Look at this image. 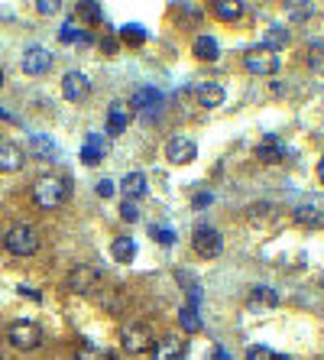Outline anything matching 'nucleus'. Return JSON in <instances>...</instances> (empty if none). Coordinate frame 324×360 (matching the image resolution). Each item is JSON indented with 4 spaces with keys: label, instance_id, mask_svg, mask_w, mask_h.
<instances>
[{
    "label": "nucleus",
    "instance_id": "obj_20",
    "mask_svg": "<svg viewBox=\"0 0 324 360\" xmlns=\"http://www.w3.org/2000/svg\"><path fill=\"white\" fill-rule=\"evenodd\" d=\"M282 156H286V150L279 146L276 136H266V140L256 146V159L266 162V166H276V162H282Z\"/></svg>",
    "mask_w": 324,
    "mask_h": 360
},
{
    "label": "nucleus",
    "instance_id": "obj_2",
    "mask_svg": "<svg viewBox=\"0 0 324 360\" xmlns=\"http://www.w3.org/2000/svg\"><path fill=\"white\" fill-rule=\"evenodd\" d=\"M3 246H7L13 256H33L39 250V234L33 224H13V228L3 234Z\"/></svg>",
    "mask_w": 324,
    "mask_h": 360
},
{
    "label": "nucleus",
    "instance_id": "obj_18",
    "mask_svg": "<svg viewBox=\"0 0 324 360\" xmlns=\"http://www.w3.org/2000/svg\"><path fill=\"white\" fill-rule=\"evenodd\" d=\"M121 191H123V198H130V201L143 198V195H146V175H143V172H127L121 182Z\"/></svg>",
    "mask_w": 324,
    "mask_h": 360
},
{
    "label": "nucleus",
    "instance_id": "obj_17",
    "mask_svg": "<svg viewBox=\"0 0 324 360\" xmlns=\"http://www.w3.org/2000/svg\"><path fill=\"white\" fill-rule=\"evenodd\" d=\"M192 52L198 62H217V56H221V46H217V39L214 36H198L192 42Z\"/></svg>",
    "mask_w": 324,
    "mask_h": 360
},
{
    "label": "nucleus",
    "instance_id": "obj_9",
    "mask_svg": "<svg viewBox=\"0 0 324 360\" xmlns=\"http://www.w3.org/2000/svg\"><path fill=\"white\" fill-rule=\"evenodd\" d=\"M62 95H65V101H72V104L88 101V95H91V81H88V75H82V72H68V75L62 78Z\"/></svg>",
    "mask_w": 324,
    "mask_h": 360
},
{
    "label": "nucleus",
    "instance_id": "obj_21",
    "mask_svg": "<svg viewBox=\"0 0 324 360\" xmlns=\"http://www.w3.org/2000/svg\"><path fill=\"white\" fill-rule=\"evenodd\" d=\"M111 256L117 260V263H133L137 260V240L133 237H114V244H111Z\"/></svg>",
    "mask_w": 324,
    "mask_h": 360
},
{
    "label": "nucleus",
    "instance_id": "obj_28",
    "mask_svg": "<svg viewBox=\"0 0 324 360\" xmlns=\"http://www.w3.org/2000/svg\"><path fill=\"white\" fill-rule=\"evenodd\" d=\"M121 39L127 46H143V42H146V29H139L137 23H127V26L121 29Z\"/></svg>",
    "mask_w": 324,
    "mask_h": 360
},
{
    "label": "nucleus",
    "instance_id": "obj_40",
    "mask_svg": "<svg viewBox=\"0 0 324 360\" xmlns=\"http://www.w3.org/2000/svg\"><path fill=\"white\" fill-rule=\"evenodd\" d=\"M318 179H321V185H324V156L318 159Z\"/></svg>",
    "mask_w": 324,
    "mask_h": 360
},
{
    "label": "nucleus",
    "instance_id": "obj_27",
    "mask_svg": "<svg viewBox=\"0 0 324 360\" xmlns=\"http://www.w3.org/2000/svg\"><path fill=\"white\" fill-rule=\"evenodd\" d=\"M75 19L94 26V23H101V7H98V3H78V7H75Z\"/></svg>",
    "mask_w": 324,
    "mask_h": 360
},
{
    "label": "nucleus",
    "instance_id": "obj_5",
    "mask_svg": "<svg viewBox=\"0 0 324 360\" xmlns=\"http://www.w3.org/2000/svg\"><path fill=\"white\" fill-rule=\"evenodd\" d=\"M243 68L250 75H276L279 72V56L266 46H253L243 52Z\"/></svg>",
    "mask_w": 324,
    "mask_h": 360
},
{
    "label": "nucleus",
    "instance_id": "obj_1",
    "mask_svg": "<svg viewBox=\"0 0 324 360\" xmlns=\"http://www.w3.org/2000/svg\"><path fill=\"white\" fill-rule=\"evenodd\" d=\"M68 198V179L65 175H39L33 182V201L43 211H56Z\"/></svg>",
    "mask_w": 324,
    "mask_h": 360
},
{
    "label": "nucleus",
    "instance_id": "obj_16",
    "mask_svg": "<svg viewBox=\"0 0 324 360\" xmlns=\"http://www.w3.org/2000/svg\"><path fill=\"white\" fill-rule=\"evenodd\" d=\"M247 305H250L253 312H269V308H279V292L276 289H269V285H256L250 292V299H247Z\"/></svg>",
    "mask_w": 324,
    "mask_h": 360
},
{
    "label": "nucleus",
    "instance_id": "obj_39",
    "mask_svg": "<svg viewBox=\"0 0 324 360\" xmlns=\"http://www.w3.org/2000/svg\"><path fill=\"white\" fill-rule=\"evenodd\" d=\"M214 360H231V357H227V351H224V347H217V351H214Z\"/></svg>",
    "mask_w": 324,
    "mask_h": 360
},
{
    "label": "nucleus",
    "instance_id": "obj_41",
    "mask_svg": "<svg viewBox=\"0 0 324 360\" xmlns=\"http://www.w3.org/2000/svg\"><path fill=\"white\" fill-rule=\"evenodd\" d=\"M272 360H295V357H288V354H272Z\"/></svg>",
    "mask_w": 324,
    "mask_h": 360
},
{
    "label": "nucleus",
    "instance_id": "obj_23",
    "mask_svg": "<svg viewBox=\"0 0 324 360\" xmlns=\"http://www.w3.org/2000/svg\"><path fill=\"white\" fill-rule=\"evenodd\" d=\"M211 10H214V17H217V19H224V23H233V19H240L243 3H237V0H214Z\"/></svg>",
    "mask_w": 324,
    "mask_h": 360
},
{
    "label": "nucleus",
    "instance_id": "obj_13",
    "mask_svg": "<svg viewBox=\"0 0 324 360\" xmlns=\"http://www.w3.org/2000/svg\"><path fill=\"white\" fill-rule=\"evenodd\" d=\"M26 162V152L23 146L13 140H0V172H20Z\"/></svg>",
    "mask_w": 324,
    "mask_h": 360
},
{
    "label": "nucleus",
    "instance_id": "obj_38",
    "mask_svg": "<svg viewBox=\"0 0 324 360\" xmlns=\"http://www.w3.org/2000/svg\"><path fill=\"white\" fill-rule=\"evenodd\" d=\"M288 13H292V17H305V13H311V7H305V3H288Z\"/></svg>",
    "mask_w": 324,
    "mask_h": 360
},
{
    "label": "nucleus",
    "instance_id": "obj_32",
    "mask_svg": "<svg viewBox=\"0 0 324 360\" xmlns=\"http://www.w3.org/2000/svg\"><path fill=\"white\" fill-rule=\"evenodd\" d=\"M98 46H101L104 56H117V52H121V42H117V36H104Z\"/></svg>",
    "mask_w": 324,
    "mask_h": 360
},
{
    "label": "nucleus",
    "instance_id": "obj_6",
    "mask_svg": "<svg viewBox=\"0 0 324 360\" xmlns=\"http://www.w3.org/2000/svg\"><path fill=\"white\" fill-rule=\"evenodd\" d=\"M7 341L17 347V351H36L39 341H43V331H39V324L33 322H13L7 328Z\"/></svg>",
    "mask_w": 324,
    "mask_h": 360
},
{
    "label": "nucleus",
    "instance_id": "obj_15",
    "mask_svg": "<svg viewBox=\"0 0 324 360\" xmlns=\"http://www.w3.org/2000/svg\"><path fill=\"white\" fill-rule=\"evenodd\" d=\"M224 97H227V91H224L221 85H214V81H208V85H198L194 88V101L201 107H208V111H214V107L224 104Z\"/></svg>",
    "mask_w": 324,
    "mask_h": 360
},
{
    "label": "nucleus",
    "instance_id": "obj_10",
    "mask_svg": "<svg viewBox=\"0 0 324 360\" xmlns=\"http://www.w3.org/2000/svg\"><path fill=\"white\" fill-rule=\"evenodd\" d=\"M185 338H178V334H162L156 341V347H153V360H182L185 357Z\"/></svg>",
    "mask_w": 324,
    "mask_h": 360
},
{
    "label": "nucleus",
    "instance_id": "obj_42",
    "mask_svg": "<svg viewBox=\"0 0 324 360\" xmlns=\"http://www.w3.org/2000/svg\"><path fill=\"white\" fill-rule=\"evenodd\" d=\"M0 88H3V68H0Z\"/></svg>",
    "mask_w": 324,
    "mask_h": 360
},
{
    "label": "nucleus",
    "instance_id": "obj_8",
    "mask_svg": "<svg viewBox=\"0 0 324 360\" xmlns=\"http://www.w3.org/2000/svg\"><path fill=\"white\" fill-rule=\"evenodd\" d=\"M68 289L72 292H78V295H91L98 285H101V273L94 269V266H88V263H82V266H75L72 273H68Z\"/></svg>",
    "mask_w": 324,
    "mask_h": 360
},
{
    "label": "nucleus",
    "instance_id": "obj_22",
    "mask_svg": "<svg viewBox=\"0 0 324 360\" xmlns=\"http://www.w3.org/2000/svg\"><path fill=\"white\" fill-rule=\"evenodd\" d=\"M104 156H107V146H104L101 136H88V143H84V150H82V162H84V166H98Z\"/></svg>",
    "mask_w": 324,
    "mask_h": 360
},
{
    "label": "nucleus",
    "instance_id": "obj_26",
    "mask_svg": "<svg viewBox=\"0 0 324 360\" xmlns=\"http://www.w3.org/2000/svg\"><path fill=\"white\" fill-rule=\"evenodd\" d=\"M263 46L272 49V52H276V49H286V46H288V29L279 26V23H272V26L266 29V39H263Z\"/></svg>",
    "mask_w": 324,
    "mask_h": 360
},
{
    "label": "nucleus",
    "instance_id": "obj_31",
    "mask_svg": "<svg viewBox=\"0 0 324 360\" xmlns=\"http://www.w3.org/2000/svg\"><path fill=\"white\" fill-rule=\"evenodd\" d=\"M149 237H153V240H159V244H172V240H176V237H172V230H169V228H156V224H153V228H149Z\"/></svg>",
    "mask_w": 324,
    "mask_h": 360
},
{
    "label": "nucleus",
    "instance_id": "obj_24",
    "mask_svg": "<svg viewBox=\"0 0 324 360\" xmlns=\"http://www.w3.org/2000/svg\"><path fill=\"white\" fill-rule=\"evenodd\" d=\"M29 152L36 156V159L49 162V159H56V143L49 140V136H29Z\"/></svg>",
    "mask_w": 324,
    "mask_h": 360
},
{
    "label": "nucleus",
    "instance_id": "obj_34",
    "mask_svg": "<svg viewBox=\"0 0 324 360\" xmlns=\"http://www.w3.org/2000/svg\"><path fill=\"white\" fill-rule=\"evenodd\" d=\"M211 201H214V195H211V191H194V195H192V208H198V211H201V208H208Z\"/></svg>",
    "mask_w": 324,
    "mask_h": 360
},
{
    "label": "nucleus",
    "instance_id": "obj_4",
    "mask_svg": "<svg viewBox=\"0 0 324 360\" xmlns=\"http://www.w3.org/2000/svg\"><path fill=\"white\" fill-rule=\"evenodd\" d=\"M121 344L127 354H149L156 347V334H153V328L146 322H137V324H130V328H123Z\"/></svg>",
    "mask_w": 324,
    "mask_h": 360
},
{
    "label": "nucleus",
    "instance_id": "obj_33",
    "mask_svg": "<svg viewBox=\"0 0 324 360\" xmlns=\"http://www.w3.org/2000/svg\"><path fill=\"white\" fill-rule=\"evenodd\" d=\"M247 360H272V351L263 347V344H253L250 351H247Z\"/></svg>",
    "mask_w": 324,
    "mask_h": 360
},
{
    "label": "nucleus",
    "instance_id": "obj_37",
    "mask_svg": "<svg viewBox=\"0 0 324 360\" xmlns=\"http://www.w3.org/2000/svg\"><path fill=\"white\" fill-rule=\"evenodd\" d=\"M98 195H101V198H111V195H114V182H107V179L98 182Z\"/></svg>",
    "mask_w": 324,
    "mask_h": 360
},
{
    "label": "nucleus",
    "instance_id": "obj_29",
    "mask_svg": "<svg viewBox=\"0 0 324 360\" xmlns=\"http://www.w3.org/2000/svg\"><path fill=\"white\" fill-rule=\"evenodd\" d=\"M308 65H311L315 75H324V46H311V52H308Z\"/></svg>",
    "mask_w": 324,
    "mask_h": 360
},
{
    "label": "nucleus",
    "instance_id": "obj_19",
    "mask_svg": "<svg viewBox=\"0 0 324 360\" xmlns=\"http://www.w3.org/2000/svg\"><path fill=\"white\" fill-rule=\"evenodd\" d=\"M292 221L295 224H305V228H324V211L318 205H298L292 211Z\"/></svg>",
    "mask_w": 324,
    "mask_h": 360
},
{
    "label": "nucleus",
    "instance_id": "obj_11",
    "mask_svg": "<svg viewBox=\"0 0 324 360\" xmlns=\"http://www.w3.org/2000/svg\"><path fill=\"white\" fill-rule=\"evenodd\" d=\"M52 68V52L46 46H29L23 52V72L26 75H46Z\"/></svg>",
    "mask_w": 324,
    "mask_h": 360
},
{
    "label": "nucleus",
    "instance_id": "obj_25",
    "mask_svg": "<svg viewBox=\"0 0 324 360\" xmlns=\"http://www.w3.org/2000/svg\"><path fill=\"white\" fill-rule=\"evenodd\" d=\"M178 324H182L185 334L201 331V315H198V308H194V305H182V308H178Z\"/></svg>",
    "mask_w": 324,
    "mask_h": 360
},
{
    "label": "nucleus",
    "instance_id": "obj_7",
    "mask_svg": "<svg viewBox=\"0 0 324 360\" xmlns=\"http://www.w3.org/2000/svg\"><path fill=\"white\" fill-rule=\"evenodd\" d=\"M162 152H166V159L172 162V166H192V162L198 159V143L188 140V136H169Z\"/></svg>",
    "mask_w": 324,
    "mask_h": 360
},
{
    "label": "nucleus",
    "instance_id": "obj_36",
    "mask_svg": "<svg viewBox=\"0 0 324 360\" xmlns=\"http://www.w3.org/2000/svg\"><path fill=\"white\" fill-rule=\"evenodd\" d=\"M36 10L43 13V17H56V13H59V0H43V3H36Z\"/></svg>",
    "mask_w": 324,
    "mask_h": 360
},
{
    "label": "nucleus",
    "instance_id": "obj_12",
    "mask_svg": "<svg viewBox=\"0 0 324 360\" xmlns=\"http://www.w3.org/2000/svg\"><path fill=\"white\" fill-rule=\"evenodd\" d=\"M159 107H162V95H159L156 88H139L133 101H130V111H137L143 117H156Z\"/></svg>",
    "mask_w": 324,
    "mask_h": 360
},
{
    "label": "nucleus",
    "instance_id": "obj_14",
    "mask_svg": "<svg viewBox=\"0 0 324 360\" xmlns=\"http://www.w3.org/2000/svg\"><path fill=\"white\" fill-rule=\"evenodd\" d=\"M130 114H133V111H130L127 101H114V104L107 107V133H111V136H121L130 127Z\"/></svg>",
    "mask_w": 324,
    "mask_h": 360
},
{
    "label": "nucleus",
    "instance_id": "obj_3",
    "mask_svg": "<svg viewBox=\"0 0 324 360\" xmlns=\"http://www.w3.org/2000/svg\"><path fill=\"white\" fill-rule=\"evenodd\" d=\"M192 246L198 256H208V260H214V256L224 253V237L221 230L211 228V224H198V228L192 230Z\"/></svg>",
    "mask_w": 324,
    "mask_h": 360
},
{
    "label": "nucleus",
    "instance_id": "obj_30",
    "mask_svg": "<svg viewBox=\"0 0 324 360\" xmlns=\"http://www.w3.org/2000/svg\"><path fill=\"white\" fill-rule=\"evenodd\" d=\"M75 360H107V357H104V351H98L94 344H78Z\"/></svg>",
    "mask_w": 324,
    "mask_h": 360
},
{
    "label": "nucleus",
    "instance_id": "obj_43",
    "mask_svg": "<svg viewBox=\"0 0 324 360\" xmlns=\"http://www.w3.org/2000/svg\"><path fill=\"white\" fill-rule=\"evenodd\" d=\"M0 360H3V357H0Z\"/></svg>",
    "mask_w": 324,
    "mask_h": 360
},
{
    "label": "nucleus",
    "instance_id": "obj_35",
    "mask_svg": "<svg viewBox=\"0 0 324 360\" xmlns=\"http://www.w3.org/2000/svg\"><path fill=\"white\" fill-rule=\"evenodd\" d=\"M121 218L123 221H137L139 218V208H137V201H123V205H121Z\"/></svg>",
    "mask_w": 324,
    "mask_h": 360
}]
</instances>
